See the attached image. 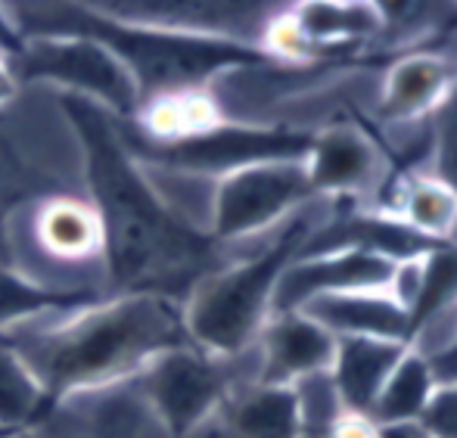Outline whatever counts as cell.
I'll use <instances>...</instances> for the list:
<instances>
[{"label":"cell","instance_id":"1","mask_svg":"<svg viewBox=\"0 0 457 438\" xmlns=\"http://www.w3.org/2000/svg\"><path fill=\"white\" fill-rule=\"evenodd\" d=\"M85 150V193L103 224L106 295H165L184 305L218 270L224 246L178 224L146 186L119 121L91 103L60 96Z\"/></svg>","mask_w":457,"mask_h":438},{"label":"cell","instance_id":"2","mask_svg":"<svg viewBox=\"0 0 457 438\" xmlns=\"http://www.w3.org/2000/svg\"><path fill=\"white\" fill-rule=\"evenodd\" d=\"M4 339L35 373L50 404L128 383L162 351L193 345L184 305L165 295H106Z\"/></svg>","mask_w":457,"mask_h":438},{"label":"cell","instance_id":"3","mask_svg":"<svg viewBox=\"0 0 457 438\" xmlns=\"http://www.w3.org/2000/svg\"><path fill=\"white\" fill-rule=\"evenodd\" d=\"M6 12L16 22L22 41L66 35L103 44L131 75L140 106L153 96L205 87L224 69L259 60V54L234 44L119 22L91 10L87 4H6Z\"/></svg>","mask_w":457,"mask_h":438},{"label":"cell","instance_id":"4","mask_svg":"<svg viewBox=\"0 0 457 438\" xmlns=\"http://www.w3.org/2000/svg\"><path fill=\"white\" fill-rule=\"evenodd\" d=\"M10 268L60 293L106 295L103 224L87 193H54L10 211Z\"/></svg>","mask_w":457,"mask_h":438},{"label":"cell","instance_id":"5","mask_svg":"<svg viewBox=\"0 0 457 438\" xmlns=\"http://www.w3.org/2000/svg\"><path fill=\"white\" fill-rule=\"evenodd\" d=\"M131 383L165 433L187 438L221 408L230 392L259 383V354L253 345L237 358H215L196 345H181L153 358Z\"/></svg>","mask_w":457,"mask_h":438},{"label":"cell","instance_id":"6","mask_svg":"<svg viewBox=\"0 0 457 438\" xmlns=\"http://www.w3.org/2000/svg\"><path fill=\"white\" fill-rule=\"evenodd\" d=\"M10 72L19 87L91 103L119 121H131L140 106L125 66L91 37H25L10 56Z\"/></svg>","mask_w":457,"mask_h":438},{"label":"cell","instance_id":"7","mask_svg":"<svg viewBox=\"0 0 457 438\" xmlns=\"http://www.w3.org/2000/svg\"><path fill=\"white\" fill-rule=\"evenodd\" d=\"M308 199H314V193L305 156L271 159V162L237 169L218 180L212 240L224 246L255 240L280 227Z\"/></svg>","mask_w":457,"mask_h":438},{"label":"cell","instance_id":"8","mask_svg":"<svg viewBox=\"0 0 457 438\" xmlns=\"http://www.w3.org/2000/svg\"><path fill=\"white\" fill-rule=\"evenodd\" d=\"M312 193L358 211H379L398 165L364 121H343L314 134L305 153Z\"/></svg>","mask_w":457,"mask_h":438},{"label":"cell","instance_id":"9","mask_svg":"<svg viewBox=\"0 0 457 438\" xmlns=\"http://www.w3.org/2000/svg\"><path fill=\"white\" fill-rule=\"evenodd\" d=\"M87 6L109 19L146 29L175 31L203 41L234 44L262 56V37L283 4L249 0H87Z\"/></svg>","mask_w":457,"mask_h":438},{"label":"cell","instance_id":"10","mask_svg":"<svg viewBox=\"0 0 457 438\" xmlns=\"http://www.w3.org/2000/svg\"><path fill=\"white\" fill-rule=\"evenodd\" d=\"M457 94V41L436 50H414L383 62V87L370 131H392L433 121Z\"/></svg>","mask_w":457,"mask_h":438},{"label":"cell","instance_id":"11","mask_svg":"<svg viewBox=\"0 0 457 438\" xmlns=\"http://www.w3.org/2000/svg\"><path fill=\"white\" fill-rule=\"evenodd\" d=\"M395 261L364 246H337L295 255L274 286V314L299 311L305 302L345 289H379L389 283Z\"/></svg>","mask_w":457,"mask_h":438},{"label":"cell","instance_id":"12","mask_svg":"<svg viewBox=\"0 0 457 438\" xmlns=\"http://www.w3.org/2000/svg\"><path fill=\"white\" fill-rule=\"evenodd\" d=\"M337 339L299 311L271 314L262 336L255 339L259 383L293 385L295 379L330 370L337 360Z\"/></svg>","mask_w":457,"mask_h":438},{"label":"cell","instance_id":"13","mask_svg":"<svg viewBox=\"0 0 457 438\" xmlns=\"http://www.w3.org/2000/svg\"><path fill=\"white\" fill-rule=\"evenodd\" d=\"M308 320L324 326L333 339H386L408 345L411 318L389 295V289H345L327 293L299 308Z\"/></svg>","mask_w":457,"mask_h":438},{"label":"cell","instance_id":"14","mask_svg":"<svg viewBox=\"0 0 457 438\" xmlns=\"http://www.w3.org/2000/svg\"><path fill=\"white\" fill-rule=\"evenodd\" d=\"M373 215H386L429 246L457 243V190L427 169L398 171L383 205Z\"/></svg>","mask_w":457,"mask_h":438},{"label":"cell","instance_id":"15","mask_svg":"<svg viewBox=\"0 0 457 438\" xmlns=\"http://www.w3.org/2000/svg\"><path fill=\"white\" fill-rule=\"evenodd\" d=\"M221 125L224 121L205 87L153 96V100H146L144 106L134 112L131 121H121V128H125L134 140L150 144V146L187 144V140L203 137V134L215 131V128H221Z\"/></svg>","mask_w":457,"mask_h":438},{"label":"cell","instance_id":"16","mask_svg":"<svg viewBox=\"0 0 457 438\" xmlns=\"http://www.w3.org/2000/svg\"><path fill=\"white\" fill-rule=\"evenodd\" d=\"M221 438H302L293 392L287 385H240L215 410Z\"/></svg>","mask_w":457,"mask_h":438},{"label":"cell","instance_id":"17","mask_svg":"<svg viewBox=\"0 0 457 438\" xmlns=\"http://www.w3.org/2000/svg\"><path fill=\"white\" fill-rule=\"evenodd\" d=\"M408 351L404 343H386V339H339L337 360L330 373L343 395L345 408L358 414H370L373 401L383 392L386 379L392 376L402 354Z\"/></svg>","mask_w":457,"mask_h":438},{"label":"cell","instance_id":"18","mask_svg":"<svg viewBox=\"0 0 457 438\" xmlns=\"http://www.w3.org/2000/svg\"><path fill=\"white\" fill-rule=\"evenodd\" d=\"M144 175L146 186L153 190V196L159 199L165 211L175 218L178 224H184L187 230L212 240V221H215V193L218 180L203 175V171L178 169V165L165 162H146V159H134Z\"/></svg>","mask_w":457,"mask_h":438},{"label":"cell","instance_id":"19","mask_svg":"<svg viewBox=\"0 0 457 438\" xmlns=\"http://www.w3.org/2000/svg\"><path fill=\"white\" fill-rule=\"evenodd\" d=\"M94 302H100V295L60 293V289L41 286L31 277L19 274L10 264H0V336H10V333L35 326L41 320L60 318V314L79 311Z\"/></svg>","mask_w":457,"mask_h":438},{"label":"cell","instance_id":"20","mask_svg":"<svg viewBox=\"0 0 457 438\" xmlns=\"http://www.w3.org/2000/svg\"><path fill=\"white\" fill-rule=\"evenodd\" d=\"M436 389H439V376L436 367L427 358L414 351H404L402 360L395 364L392 376L386 379L383 392L377 395L370 408V420L379 429L386 426H404V423H420L429 410Z\"/></svg>","mask_w":457,"mask_h":438},{"label":"cell","instance_id":"21","mask_svg":"<svg viewBox=\"0 0 457 438\" xmlns=\"http://www.w3.org/2000/svg\"><path fill=\"white\" fill-rule=\"evenodd\" d=\"M47 410L50 401L35 373L0 336V438H19L29 433Z\"/></svg>","mask_w":457,"mask_h":438},{"label":"cell","instance_id":"22","mask_svg":"<svg viewBox=\"0 0 457 438\" xmlns=\"http://www.w3.org/2000/svg\"><path fill=\"white\" fill-rule=\"evenodd\" d=\"M289 392H293L295 414H299L302 438H327L330 429L339 423V417L349 410L330 370L295 379Z\"/></svg>","mask_w":457,"mask_h":438},{"label":"cell","instance_id":"23","mask_svg":"<svg viewBox=\"0 0 457 438\" xmlns=\"http://www.w3.org/2000/svg\"><path fill=\"white\" fill-rule=\"evenodd\" d=\"M420 423L433 438H457V379L454 383H439L427 417Z\"/></svg>","mask_w":457,"mask_h":438},{"label":"cell","instance_id":"24","mask_svg":"<svg viewBox=\"0 0 457 438\" xmlns=\"http://www.w3.org/2000/svg\"><path fill=\"white\" fill-rule=\"evenodd\" d=\"M327 438H383V429L370 420L367 414H358V410H345L339 417V423L330 429Z\"/></svg>","mask_w":457,"mask_h":438},{"label":"cell","instance_id":"25","mask_svg":"<svg viewBox=\"0 0 457 438\" xmlns=\"http://www.w3.org/2000/svg\"><path fill=\"white\" fill-rule=\"evenodd\" d=\"M16 94H19V85H16V79H12V72H10V62L0 56V109H4Z\"/></svg>","mask_w":457,"mask_h":438},{"label":"cell","instance_id":"26","mask_svg":"<svg viewBox=\"0 0 457 438\" xmlns=\"http://www.w3.org/2000/svg\"><path fill=\"white\" fill-rule=\"evenodd\" d=\"M6 221H10V211L0 205V264H10V236H6Z\"/></svg>","mask_w":457,"mask_h":438},{"label":"cell","instance_id":"27","mask_svg":"<svg viewBox=\"0 0 457 438\" xmlns=\"http://www.w3.org/2000/svg\"><path fill=\"white\" fill-rule=\"evenodd\" d=\"M429 438H433V435H429Z\"/></svg>","mask_w":457,"mask_h":438}]
</instances>
